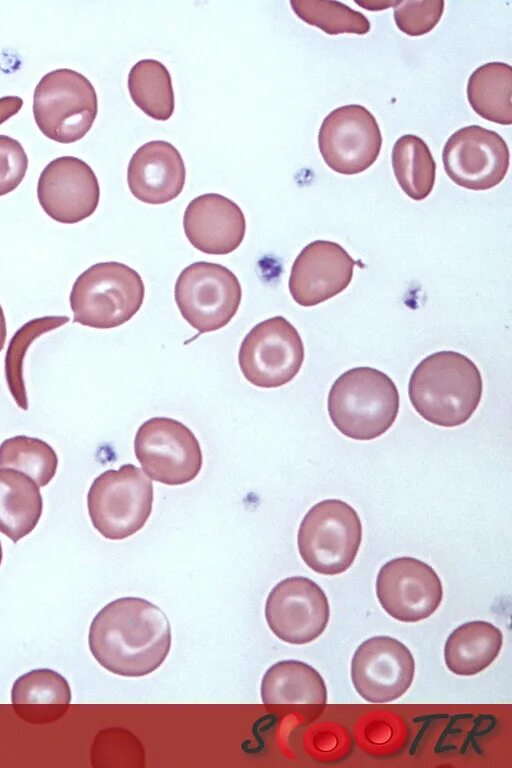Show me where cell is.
<instances>
[{
	"label": "cell",
	"instance_id": "1",
	"mask_svg": "<svg viewBox=\"0 0 512 768\" xmlns=\"http://www.w3.org/2000/svg\"><path fill=\"white\" fill-rule=\"evenodd\" d=\"M171 642L166 614L139 597H123L105 605L93 618L88 634L96 661L124 677L154 672L167 658Z\"/></svg>",
	"mask_w": 512,
	"mask_h": 768
},
{
	"label": "cell",
	"instance_id": "2",
	"mask_svg": "<svg viewBox=\"0 0 512 768\" xmlns=\"http://www.w3.org/2000/svg\"><path fill=\"white\" fill-rule=\"evenodd\" d=\"M482 390L475 363L455 351H439L424 358L408 384L414 409L426 421L442 427L467 422L480 403Z\"/></svg>",
	"mask_w": 512,
	"mask_h": 768
},
{
	"label": "cell",
	"instance_id": "3",
	"mask_svg": "<svg viewBox=\"0 0 512 768\" xmlns=\"http://www.w3.org/2000/svg\"><path fill=\"white\" fill-rule=\"evenodd\" d=\"M334 426L355 440H372L395 422L399 410L398 389L384 372L355 367L332 384L327 401Z\"/></svg>",
	"mask_w": 512,
	"mask_h": 768
},
{
	"label": "cell",
	"instance_id": "4",
	"mask_svg": "<svg viewBox=\"0 0 512 768\" xmlns=\"http://www.w3.org/2000/svg\"><path fill=\"white\" fill-rule=\"evenodd\" d=\"M144 295V283L136 270L115 261L96 263L72 286L73 321L96 329L121 326L139 311Z\"/></svg>",
	"mask_w": 512,
	"mask_h": 768
},
{
	"label": "cell",
	"instance_id": "5",
	"mask_svg": "<svg viewBox=\"0 0 512 768\" xmlns=\"http://www.w3.org/2000/svg\"><path fill=\"white\" fill-rule=\"evenodd\" d=\"M153 494L152 481L133 464L104 471L93 480L87 494L94 528L110 540L132 536L147 522Z\"/></svg>",
	"mask_w": 512,
	"mask_h": 768
},
{
	"label": "cell",
	"instance_id": "6",
	"mask_svg": "<svg viewBox=\"0 0 512 768\" xmlns=\"http://www.w3.org/2000/svg\"><path fill=\"white\" fill-rule=\"evenodd\" d=\"M362 540L360 518L349 504L326 499L303 517L297 535L299 554L313 571L337 575L353 564Z\"/></svg>",
	"mask_w": 512,
	"mask_h": 768
},
{
	"label": "cell",
	"instance_id": "7",
	"mask_svg": "<svg viewBox=\"0 0 512 768\" xmlns=\"http://www.w3.org/2000/svg\"><path fill=\"white\" fill-rule=\"evenodd\" d=\"M97 112L95 88L75 70H53L35 87L33 116L40 131L51 140L64 144L80 140L91 129Z\"/></svg>",
	"mask_w": 512,
	"mask_h": 768
},
{
	"label": "cell",
	"instance_id": "8",
	"mask_svg": "<svg viewBox=\"0 0 512 768\" xmlns=\"http://www.w3.org/2000/svg\"><path fill=\"white\" fill-rule=\"evenodd\" d=\"M174 298L182 317L199 333H207L232 320L241 303L242 289L227 267L198 261L180 272Z\"/></svg>",
	"mask_w": 512,
	"mask_h": 768
},
{
	"label": "cell",
	"instance_id": "9",
	"mask_svg": "<svg viewBox=\"0 0 512 768\" xmlns=\"http://www.w3.org/2000/svg\"><path fill=\"white\" fill-rule=\"evenodd\" d=\"M134 453L150 479L170 486L191 482L203 464L201 447L193 432L168 417H153L140 425Z\"/></svg>",
	"mask_w": 512,
	"mask_h": 768
},
{
	"label": "cell",
	"instance_id": "10",
	"mask_svg": "<svg viewBox=\"0 0 512 768\" xmlns=\"http://www.w3.org/2000/svg\"><path fill=\"white\" fill-rule=\"evenodd\" d=\"M304 361V345L296 328L274 316L255 325L244 337L238 364L245 379L261 388L289 383Z\"/></svg>",
	"mask_w": 512,
	"mask_h": 768
},
{
	"label": "cell",
	"instance_id": "11",
	"mask_svg": "<svg viewBox=\"0 0 512 768\" xmlns=\"http://www.w3.org/2000/svg\"><path fill=\"white\" fill-rule=\"evenodd\" d=\"M381 146L382 135L375 117L359 104L331 111L318 133V147L324 162L344 175L368 169L378 158Z\"/></svg>",
	"mask_w": 512,
	"mask_h": 768
},
{
	"label": "cell",
	"instance_id": "12",
	"mask_svg": "<svg viewBox=\"0 0 512 768\" xmlns=\"http://www.w3.org/2000/svg\"><path fill=\"white\" fill-rule=\"evenodd\" d=\"M330 616L324 591L311 579L288 577L270 591L265 603V618L280 640L303 645L317 639Z\"/></svg>",
	"mask_w": 512,
	"mask_h": 768
},
{
	"label": "cell",
	"instance_id": "13",
	"mask_svg": "<svg viewBox=\"0 0 512 768\" xmlns=\"http://www.w3.org/2000/svg\"><path fill=\"white\" fill-rule=\"evenodd\" d=\"M510 154L504 139L495 131L470 125L454 132L446 141L442 161L446 174L469 190H488L506 176Z\"/></svg>",
	"mask_w": 512,
	"mask_h": 768
},
{
	"label": "cell",
	"instance_id": "14",
	"mask_svg": "<svg viewBox=\"0 0 512 768\" xmlns=\"http://www.w3.org/2000/svg\"><path fill=\"white\" fill-rule=\"evenodd\" d=\"M382 608L401 622H418L431 616L443 597L440 578L431 566L413 557L386 562L376 579Z\"/></svg>",
	"mask_w": 512,
	"mask_h": 768
},
{
	"label": "cell",
	"instance_id": "15",
	"mask_svg": "<svg viewBox=\"0 0 512 768\" xmlns=\"http://www.w3.org/2000/svg\"><path fill=\"white\" fill-rule=\"evenodd\" d=\"M415 661L410 650L390 636L362 642L351 660V679L357 693L371 703L398 699L411 686Z\"/></svg>",
	"mask_w": 512,
	"mask_h": 768
},
{
	"label": "cell",
	"instance_id": "16",
	"mask_svg": "<svg viewBox=\"0 0 512 768\" xmlns=\"http://www.w3.org/2000/svg\"><path fill=\"white\" fill-rule=\"evenodd\" d=\"M37 197L53 220L75 224L91 216L99 204L100 187L92 168L73 156L52 160L40 174Z\"/></svg>",
	"mask_w": 512,
	"mask_h": 768
},
{
	"label": "cell",
	"instance_id": "17",
	"mask_svg": "<svg viewBox=\"0 0 512 768\" xmlns=\"http://www.w3.org/2000/svg\"><path fill=\"white\" fill-rule=\"evenodd\" d=\"M356 261L339 244L316 240L296 257L289 277V291L300 306L320 304L350 284Z\"/></svg>",
	"mask_w": 512,
	"mask_h": 768
},
{
	"label": "cell",
	"instance_id": "18",
	"mask_svg": "<svg viewBox=\"0 0 512 768\" xmlns=\"http://www.w3.org/2000/svg\"><path fill=\"white\" fill-rule=\"evenodd\" d=\"M183 229L188 241L199 251L226 255L242 243L246 220L241 208L231 199L206 193L187 205Z\"/></svg>",
	"mask_w": 512,
	"mask_h": 768
},
{
	"label": "cell",
	"instance_id": "19",
	"mask_svg": "<svg viewBox=\"0 0 512 768\" xmlns=\"http://www.w3.org/2000/svg\"><path fill=\"white\" fill-rule=\"evenodd\" d=\"M185 179L186 169L180 152L164 140H153L140 146L127 168V183L132 195L153 205L178 197Z\"/></svg>",
	"mask_w": 512,
	"mask_h": 768
},
{
	"label": "cell",
	"instance_id": "20",
	"mask_svg": "<svg viewBox=\"0 0 512 768\" xmlns=\"http://www.w3.org/2000/svg\"><path fill=\"white\" fill-rule=\"evenodd\" d=\"M261 699L268 707L288 705L323 706L327 689L319 672L299 660H282L273 664L261 680Z\"/></svg>",
	"mask_w": 512,
	"mask_h": 768
},
{
	"label": "cell",
	"instance_id": "21",
	"mask_svg": "<svg viewBox=\"0 0 512 768\" xmlns=\"http://www.w3.org/2000/svg\"><path fill=\"white\" fill-rule=\"evenodd\" d=\"M502 643V632L493 624L480 620L464 623L445 642V664L456 675L478 674L497 658Z\"/></svg>",
	"mask_w": 512,
	"mask_h": 768
},
{
	"label": "cell",
	"instance_id": "22",
	"mask_svg": "<svg viewBox=\"0 0 512 768\" xmlns=\"http://www.w3.org/2000/svg\"><path fill=\"white\" fill-rule=\"evenodd\" d=\"M43 500L38 485L26 474L0 468V532L14 543L38 524Z\"/></svg>",
	"mask_w": 512,
	"mask_h": 768
},
{
	"label": "cell",
	"instance_id": "23",
	"mask_svg": "<svg viewBox=\"0 0 512 768\" xmlns=\"http://www.w3.org/2000/svg\"><path fill=\"white\" fill-rule=\"evenodd\" d=\"M512 68L489 62L476 68L467 82V99L482 118L501 125L512 123Z\"/></svg>",
	"mask_w": 512,
	"mask_h": 768
},
{
	"label": "cell",
	"instance_id": "24",
	"mask_svg": "<svg viewBox=\"0 0 512 768\" xmlns=\"http://www.w3.org/2000/svg\"><path fill=\"white\" fill-rule=\"evenodd\" d=\"M391 163L396 180L413 200H424L432 191L436 177V163L423 139L405 134L393 145Z\"/></svg>",
	"mask_w": 512,
	"mask_h": 768
},
{
	"label": "cell",
	"instance_id": "25",
	"mask_svg": "<svg viewBox=\"0 0 512 768\" xmlns=\"http://www.w3.org/2000/svg\"><path fill=\"white\" fill-rule=\"evenodd\" d=\"M128 90L134 104L150 118L168 120L175 108L172 80L168 69L155 59H142L128 74Z\"/></svg>",
	"mask_w": 512,
	"mask_h": 768
},
{
	"label": "cell",
	"instance_id": "26",
	"mask_svg": "<svg viewBox=\"0 0 512 768\" xmlns=\"http://www.w3.org/2000/svg\"><path fill=\"white\" fill-rule=\"evenodd\" d=\"M58 457L45 441L18 435L0 444V468L20 471L38 486H46L55 476Z\"/></svg>",
	"mask_w": 512,
	"mask_h": 768
},
{
	"label": "cell",
	"instance_id": "27",
	"mask_svg": "<svg viewBox=\"0 0 512 768\" xmlns=\"http://www.w3.org/2000/svg\"><path fill=\"white\" fill-rule=\"evenodd\" d=\"M68 316H43L28 321L12 336L5 355V376L9 390L22 410L28 409L23 380V361L31 343L42 334L68 323Z\"/></svg>",
	"mask_w": 512,
	"mask_h": 768
},
{
	"label": "cell",
	"instance_id": "28",
	"mask_svg": "<svg viewBox=\"0 0 512 768\" xmlns=\"http://www.w3.org/2000/svg\"><path fill=\"white\" fill-rule=\"evenodd\" d=\"M290 5L298 18L329 35H364L370 30V22L361 12L339 1L291 0Z\"/></svg>",
	"mask_w": 512,
	"mask_h": 768
},
{
	"label": "cell",
	"instance_id": "29",
	"mask_svg": "<svg viewBox=\"0 0 512 768\" xmlns=\"http://www.w3.org/2000/svg\"><path fill=\"white\" fill-rule=\"evenodd\" d=\"M71 690L68 681L58 672L48 669H34L13 683L11 702L13 706L56 704L68 705Z\"/></svg>",
	"mask_w": 512,
	"mask_h": 768
},
{
	"label": "cell",
	"instance_id": "30",
	"mask_svg": "<svg viewBox=\"0 0 512 768\" xmlns=\"http://www.w3.org/2000/svg\"><path fill=\"white\" fill-rule=\"evenodd\" d=\"M443 0L396 1L394 20L400 31L409 36H421L430 32L444 12Z\"/></svg>",
	"mask_w": 512,
	"mask_h": 768
},
{
	"label": "cell",
	"instance_id": "31",
	"mask_svg": "<svg viewBox=\"0 0 512 768\" xmlns=\"http://www.w3.org/2000/svg\"><path fill=\"white\" fill-rule=\"evenodd\" d=\"M28 157L19 141L0 135V196L15 190L24 179Z\"/></svg>",
	"mask_w": 512,
	"mask_h": 768
},
{
	"label": "cell",
	"instance_id": "32",
	"mask_svg": "<svg viewBox=\"0 0 512 768\" xmlns=\"http://www.w3.org/2000/svg\"><path fill=\"white\" fill-rule=\"evenodd\" d=\"M23 100L18 96H4L0 98V125L22 108Z\"/></svg>",
	"mask_w": 512,
	"mask_h": 768
},
{
	"label": "cell",
	"instance_id": "33",
	"mask_svg": "<svg viewBox=\"0 0 512 768\" xmlns=\"http://www.w3.org/2000/svg\"><path fill=\"white\" fill-rule=\"evenodd\" d=\"M6 335H7L6 319H5L3 309L0 305V352L4 348Z\"/></svg>",
	"mask_w": 512,
	"mask_h": 768
},
{
	"label": "cell",
	"instance_id": "34",
	"mask_svg": "<svg viewBox=\"0 0 512 768\" xmlns=\"http://www.w3.org/2000/svg\"><path fill=\"white\" fill-rule=\"evenodd\" d=\"M2 556H3V553H2V546H1V543H0V564H1V562H2Z\"/></svg>",
	"mask_w": 512,
	"mask_h": 768
}]
</instances>
